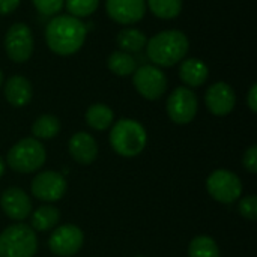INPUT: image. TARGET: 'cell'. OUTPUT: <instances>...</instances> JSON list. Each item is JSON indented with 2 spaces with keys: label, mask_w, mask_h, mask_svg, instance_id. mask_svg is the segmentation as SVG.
I'll use <instances>...</instances> for the list:
<instances>
[{
  "label": "cell",
  "mask_w": 257,
  "mask_h": 257,
  "mask_svg": "<svg viewBox=\"0 0 257 257\" xmlns=\"http://www.w3.org/2000/svg\"><path fill=\"white\" fill-rule=\"evenodd\" d=\"M87 36L86 24L72 15H56L45 27V42L48 48L59 56L75 54Z\"/></svg>",
  "instance_id": "cell-1"
},
{
  "label": "cell",
  "mask_w": 257,
  "mask_h": 257,
  "mask_svg": "<svg viewBox=\"0 0 257 257\" xmlns=\"http://www.w3.org/2000/svg\"><path fill=\"white\" fill-rule=\"evenodd\" d=\"M146 56L158 68H170L185 59L190 41L181 30H163L146 42Z\"/></svg>",
  "instance_id": "cell-2"
},
{
  "label": "cell",
  "mask_w": 257,
  "mask_h": 257,
  "mask_svg": "<svg viewBox=\"0 0 257 257\" xmlns=\"http://www.w3.org/2000/svg\"><path fill=\"white\" fill-rule=\"evenodd\" d=\"M108 140L117 155L133 158L140 155L146 148L148 134L140 122L134 119H120L111 125Z\"/></svg>",
  "instance_id": "cell-3"
},
{
  "label": "cell",
  "mask_w": 257,
  "mask_h": 257,
  "mask_svg": "<svg viewBox=\"0 0 257 257\" xmlns=\"http://www.w3.org/2000/svg\"><path fill=\"white\" fill-rule=\"evenodd\" d=\"M47 158V152L41 140L35 137H24L18 140L6 155L8 166L17 173H35L38 172Z\"/></svg>",
  "instance_id": "cell-4"
},
{
  "label": "cell",
  "mask_w": 257,
  "mask_h": 257,
  "mask_svg": "<svg viewBox=\"0 0 257 257\" xmlns=\"http://www.w3.org/2000/svg\"><path fill=\"white\" fill-rule=\"evenodd\" d=\"M36 250V233L27 224L15 223L0 233V257H33Z\"/></svg>",
  "instance_id": "cell-5"
},
{
  "label": "cell",
  "mask_w": 257,
  "mask_h": 257,
  "mask_svg": "<svg viewBox=\"0 0 257 257\" xmlns=\"http://www.w3.org/2000/svg\"><path fill=\"white\" fill-rule=\"evenodd\" d=\"M206 190L214 200L230 205L241 197L242 182L236 173L226 169H218L206 179Z\"/></svg>",
  "instance_id": "cell-6"
},
{
  "label": "cell",
  "mask_w": 257,
  "mask_h": 257,
  "mask_svg": "<svg viewBox=\"0 0 257 257\" xmlns=\"http://www.w3.org/2000/svg\"><path fill=\"white\" fill-rule=\"evenodd\" d=\"M3 45L8 57L12 62L15 63L27 62L32 57L35 48V41L30 27L24 23L12 24L5 35Z\"/></svg>",
  "instance_id": "cell-7"
},
{
  "label": "cell",
  "mask_w": 257,
  "mask_h": 257,
  "mask_svg": "<svg viewBox=\"0 0 257 257\" xmlns=\"http://www.w3.org/2000/svg\"><path fill=\"white\" fill-rule=\"evenodd\" d=\"M133 84L145 99L155 101L166 93L167 77L155 65H142L133 72Z\"/></svg>",
  "instance_id": "cell-8"
},
{
  "label": "cell",
  "mask_w": 257,
  "mask_h": 257,
  "mask_svg": "<svg viewBox=\"0 0 257 257\" xmlns=\"http://www.w3.org/2000/svg\"><path fill=\"white\" fill-rule=\"evenodd\" d=\"M166 108L172 122L176 125H187L194 120L199 110V101L191 89L179 86L167 98Z\"/></svg>",
  "instance_id": "cell-9"
},
{
  "label": "cell",
  "mask_w": 257,
  "mask_h": 257,
  "mask_svg": "<svg viewBox=\"0 0 257 257\" xmlns=\"http://www.w3.org/2000/svg\"><path fill=\"white\" fill-rule=\"evenodd\" d=\"M66 179L60 172H53V170H45L38 173L30 185L33 197L42 202H57L60 200L65 193H66Z\"/></svg>",
  "instance_id": "cell-10"
},
{
  "label": "cell",
  "mask_w": 257,
  "mask_h": 257,
  "mask_svg": "<svg viewBox=\"0 0 257 257\" xmlns=\"http://www.w3.org/2000/svg\"><path fill=\"white\" fill-rule=\"evenodd\" d=\"M84 244L83 230L74 224H63L53 230L48 239V248L53 254L69 257L77 254Z\"/></svg>",
  "instance_id": "cell-11"
},
{
  "label": "cell",
  "mask_w": 257,
  "mask_h": 257,
  "mask_svg": "<svg viewBox=\"0 0 257 257\" xmlns=\"http://www.w3.org/2000/svg\"><path fill=\"white\" fill-rule=\"evenodd\" d=\"M205 102L208 110L214 116H227L233 111L236 104V95L230 84L218 81L209 86L205 95Z\"/></svg>",
  "instance_id": "cell-12"
},
{
  "label": "cell",
  "mask_w": 257,
  "mask_h": 257,
  "mask_svg": "<svg viewBox=\"0 0 257 257\" xmlns=\"http://www.w3.org/2000/svg\"><path fill=\"white\" fill-rule=\"evenodd\" d=\"M0 208L3 214L14 221H23L32 214V202L27 193L18 187H11L2 193Z\"/></svg>",
  "instance_id": "cell-13"
},
{
  "label": "cell",
  "mask_w": 257,
  "mask_h": 257,
  "mask_svg": "<svg viewBox=\"0 0 257 257\" xmlns=\"http://www.w3.org/2000/svg\"><path fill=\"white\" fill-rule=\"evenodd\" d=\"M105 11L113 21L130 26L145 17L146 0H105Z\"/></svg>",
  "instance_id": "cell-14"
},
{
  "label": "cell",
  "mask_w": 257,
  "mask_h": 257,
  "mask_svg": "<svg viewBox=\"0 0 257 257\" xmlns=\"http://www.w3.org/2000/svg\"><path fill=\"white\" fill-rule=\"evenodd\" d=\"M68 151L74 161L83 166L92 164L98 157V143L89 133H75L68 142Z\"/></svg>",
  "instance_id": "cell-15"
},
{
  "label": "cell",
  "mask_w": 257,
  "mask_h": 257,
  "mask_svg": "<svg viewBox=\"0 0 257 257\" xmlns=\"http://www.w3.org/2000/svg\"><path fill=\"white\" fill-rule=\"evenodd\" d=\"M5 98L12 107H24L30 102L33 89L30 81L23 75H12L5 83Z\"/></svg>",
  "instance_id": "cell-16"
},
{
  "label": "cell",
  "mask_w": 257,
  "mask_h": 257,
  "mask_svg": "<svg viewBox=\"0 0 257 257\" xmlns=\"http://www.w3.org/2000/svg\"><path fill=\"white\" fill-rule=\"evenodd\" d=\"M179 77L188 87H200L209 77V68L200 59H185L179 68Z\"/></svg>",
  "instance_id": "cell-17"
},
{
  "label": "cell",
  "mask_w": 257,
  "mask_h": 257,
  "mask_svg": "<svg viewBox=\"0 0 257 257\" xmlns=\"http://www.w3.org/2000/svg\"><path fill=\"white\" fill-rule=\"evenodd\" d=\"M84 119H86V123L90 128H93L96 131H105V130H108L113 125L114 113H113V110L108 105L98 102V104L90 105L86 110Z\"/></svg>",
  "instance_id": "cell-18"
},
{
  "label": "cell",
  "mask_w": 257,
  "mask_h": 257,
  "mask_svg": "<svg viewBox=\"0 0 257 257\" xmlns=\"http://www.w3.org/2000/svg\"><path fill=\"white\" fill-rule=\"evenodd\" d=\"M60 221V212L51 205L39 206L30 217V227L36 232H48Z\"/></svg>",
  "instance_id": "cell-19"
},
{
  "label": "cell",
  "mask_w": 257,
  "mask_h": 257,
  "mask_svg": "<svg viewBox=\"0 0 257 257\" xmlns=\"http://www.w3.org/2000/svg\"><path fill=\"white\" fill-rule=\"evenodd\" d=\"M116 41H117V45L122 51L131 54V53H140L146 47L148 38L142 30L134 29V27H128V29H123L119 32Z\"/></svg>",
  "instance_id": "cell-20"
},
{
  "label": "cell",
  "mask_w": 257,
  "mask_h": 257,
  "mask_svg": "<svg viewBox=\"0 0 257 257\" xmlns=\"http://www.w3.org/2000/svg\"><path fill=\"white\" fill-rule=\"evenodd\" d=\"M107 66L113 74L119 77H126V75H131L137 69V59L130 53L117 50L108 56Z\"/></svg>",
  "instance_id": "cell-21"
},
{
  "label": "cell",
  "mask_w": 257,
  "mask_h": 257,
  "mask_svg": "<svg viewBox=\"0 0 257 257\" xmlns=\"http://www.w3.org/2000/svg\"><path fill=\"white\" fill-rule=\"evenodd\" d=\"M60 131V120L53 114L39 116L32 125V134L38 140H50L54 139Z\"/></svg>",
  "instance_id": "cell-22"
},
{
  "label": "cell",
  "mask_w": 257,
  "mask_h": 257,
  "mask_svg": "<svg viewBox=\"0 0 257 257\" xmlns=\"http://www.w3.org/2000/svg\"><path fill=\"white\" fill-rule=\"evenodd\" d=\"M190 257H221L217 242L206 235L196 236L188 245Z\"/></svg>",
  "instance_id": "cell-23"
},
{
  "label": "cell",
  "mask_w": 257,
  "mask_h": 257,
  "mask_svg": "<svg viewBox=\"0 0 257 257\" xmlns=\"http://www.w3.org/2000/svg\"><path fill=\"white\" fill-rule=\"evenodd\" d=\"M151 12L161 20H173L182 11V0H146Z\"/></svg>",
  "instance_id": "cell-24"
},
{
  "label": "cell",
  "mask_w": 257,
  "mask_h": 257,
  "mask_svg": "<svg viewBox=\"0 0 257 257\" xmlns=\"http://www.w3.org/2000/svg\"><path fill=\"white\" fill-rule=\"evenodd\" d=\"M65 6L69 15L75 18H84L98 9L99 0H65Z\"/></svg>",
  "instance_id": "cell-25"
},
{
  "label": "cell",
  "mask_w": 257,
  "mask_h": 257,
  "mask_svg": "<svg viewBox=\"0 0 257 257\" xmlns=\"http://www.w3.org/2000/svg\"><path fill=\"white\" fill-rule=\"evenodd\" d=\"M32 2L39 14L48 17L57 15L65 5V0H32Z\"/></svg>",
  "instance_id": "cell-26"
},
{
  "label": "cell",
  "mask_w": 257,
  "mask_h": 257,
  "mask_svg": "<svg viewBox=\"0 0 257 257\" xmlns=\"http://www.w3.org/2000/svg\"><path fill=\"white\" fill-rule=\"evenodd\" d=\"M238 211L239 214L250 220V221H254L257 218V197L254 194H250V196H245L239 200V206H238Z\"/></svg>",
  "instance_id": "cell-27"
},
{
  "label": "cell",
  "mask_w": 257,
  "mask_h": 257,
  "mask_svg": "<svg viewBox=\"0 0 257 257\" xmlns=\"http://www.w3.org/2000/svg\"><path fill=\"white\" fill-rule=\"evenodd\" d=\"M242 164L244 167L250 172V173H257V146L253 145L247 149V152L244 154L242 158Z\"/></svg>",
  "instance_id": "cell-28"
},
{
  "label": "cell",
  "mask_w": 257,
  "mask_h": 257,
  "mask_svg": "<svg viewBox=\"0 0 257 257\" xmlns=\"http://www.w3.org/2000/svg\"><path fill=\"white\" fill-rule=\"evenodd\" d=\"M21 0H0V15H8L20 6Z\"/></svg>",
  "instance_id": "cell-29"
},
{
  "label": "cell",
  "mask_w": 257,
  "mask_h": 257,
  "mask_svg": "<svg viewBox=\"0 0 257 257\" xmlns=\"http://www.w3.org/2000/svg\"><path fill=\"white\" fill-rule=\"evenodd\" d=\"M247 104L250 107V110L253 113L257 111V84H253L248 90V95H247Z\"/></svg>",
  "instance_id": "cell-30"
},
{
  "label": "cell",
  "mask_w": 257,
  "mask_h": 257,
  "mask_svg": "<svg viewBox=\"0 0 257 257\" xmlns=\"http://www.w3.org/2000/svg\"><path fill=\"white\" fill-rule=\"evenodd\" d=\"M5 175V160L0 157V178Z\"/></svg>",
  "instance_id": "cell-31"
},
{
  "label": "cell",
  "mask_w": 257,
  "mask_h": 257,
  "mask_svg": "<svg viewBox=\"0 0 257 257\" xmlns=\"http://www.w3.org/2000/svg\"><path fill=\"white\" fill-rule=\"evenodd\" d=\"M2 84H3V72L0 69V87H2Z\"/></svg>",
  "instance_id": "cell-32"
},
{
  "label": "cell",
  "mask_w": 257,
  "mask_h": 257,
  "mask_svg": "<svg viewBox=\"0 0 257 257\" xmlns=\"http://www.w3.org/2000/svg\"><path fill=\"white\" fill-rule=\"evenodd\" d=\"M136 257H145V256H136Z\"/></svg>",
  "instance_id": "cell-33"
}]
</instances>
